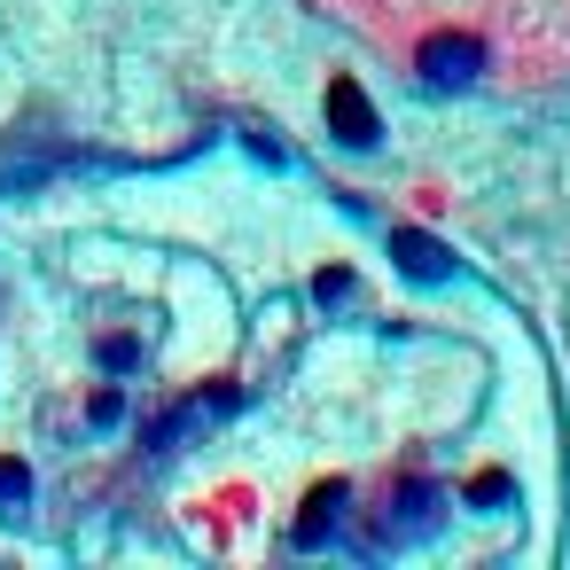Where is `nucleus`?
Returning <instances> with one entry per match:
<instances>
[{"label": "nucleus", "instance_id": "nucleus-3", "mask_svg": "<svg viewBox=\"0 0 570 570\" xmlns=\"http://www.w3.org/2000/svg\"><path fill=\"white\" fill-rule=\"evenodd\" d=\"M391 258H399V274H414V282H445V274H453V250H445L438 235H414V227L391 235Z\"/></svg>", "mask_w": 570, "mask_h": 570}, {"label": "nucleus", "instance_id": "nucleus-7", "mask_svg": "<svg viewBox=\"0 0 570 570\" xmlns=\"http://www.w3.org/2000/svg\"><path fill=\"white\" fill-rule=\"evenodd\" d=\"M313 297H321V305H344V297H352V274H344V266H328V274L313 282Z\"/></svg>", "mask_w": 570, "mask_h": 570}, {"label": "nucleus", "instance_id": "nucleus-1", "mask_svg": "<svg viewBox=\"0 0 570 570\" xmlns=\"http://www.w3.org/2000/svg\"><path fill=\"white\" fill-rule=\"evenodd\" d=\"M414 71H422V87H438V95H461V87L484 71V48H476L469 32H430V40L414 48Z\"/></svg>", "mask_w": 570, "mask_h": 570}, {"label": "nucleus", "instance_id": "nucleus-5", "mask_svg": "<svg viewBox=\"0 0 570 570\" xmlns=\"http://www.w3.org/2000/svg\"><path fill=\"white\" fill-rule=\"evenodd\" d=\"M32 515V461L0 453V523H24Z\"/></svg>", "mask_w": 570, "mask_h": 570}, {"label": "nucleus", "instance_id": "nucleus-6", "mask_svg": "<svg viewBox=\"0 0 570 570\" xmlns=\"http://www.w3.org/2000/svg\"><path fill=\"white\" fill-rule=\"evenodd\" d=\"M95 360H102L110 375H134V367H141V344H134V336H102V344H95Z\"/></svg>", "mask_w": 570, "mask_h": 570}, {"label": "nucleus", "instance_id": "nucleus-2", "mask_svg": "<svg viewBox=\"0 0 570 570\" xmlns=\"http://www.w3.org/2000/svg\"><path fill=\"white\" fill-rule=\"evenodd\" d=\"M328 126H336L344 149H375V141H383V118H375V102L360 95V79H328Z\"/></svg>", "mask_w": 570, "mask_h": 570}, {"label": "nucleus", "instance_id": "nucleus-4", "mask_svg": "<svg viewBox=\"0 0 570 570\" xmlns=\"http://www.w3.org/2000/svg\"><path fill=\"white\" fill-rule=\"evenodd\" d=\"M344 508H352V492H344V484H321V492L305 500V515H297V531H289V539H297V547H321V539L336 531V515H344Z\"/></svg>", "mask_w": 570, "mask_h": 570}]
</instances>
